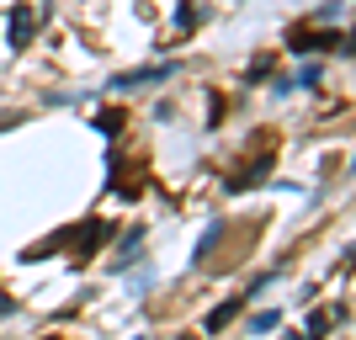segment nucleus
Instances as JSON below:
<instances>
[{
  "label": "nucleus",
  "mask_w": 356,
  "mask_h": 340,
  "mask_svg": "<svg viewBox=\"0 0 356 340\" xmlns=\"http://www.w3.org/2000/svg\"><path fill=\"white\" fill-rule=\"evenodd\" d=\"M27 27H32V11H27V6H22V11L11 16V32H16L11 43H27Z\"/></svg>",
  "instance_id": "f257e3e1"
},
{
  "label": "nucleus",
  "mask_w": 356,
  "mask_h": 340,
  "mask_svg": "<svg viewBox=\"0 0 356 340\" xmlns=\"http://www.w3.org/2000/svg\"><path fill=\"white\" fill-rule=\"evenodd\" d=\"M229 319H234V303H223V309H218V314H213V319H208V330H223V325H229Z\"/></svg>",
  "instance_id": "f03ea898"
}]
</instances>
